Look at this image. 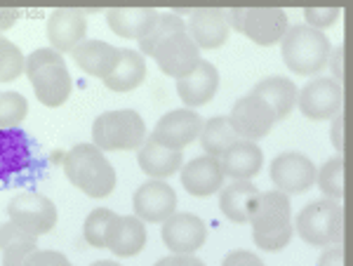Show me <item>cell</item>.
<instances>
[{
  "mask_svg": "<svg viewBox=\"0 0 353 266\" xmlns=\"http://www.w3.org/2000/svg\"><path fill=\"white\" fill-rule=\"evenodd\" d=\"M254 245L264 252H281L290 245L294 234L292 226V205L283 191H264L257 194L250 210Z\"/></svg>",
  "mask_w": 353,
  "mask_h": 266,
  "instance_id": "6da1fadb",
  "label": "cell"
},
{
  "mask_svg": "<svg viewBox=\"0 0 353 266\" xmlns=\"http://www.w3.org/2000/svg\"><path fill=\"white\" fill-rule=\"evenodd\" d=\"M24 73L31 81L38 101L48 109H57L71 97L73 78L66 69L64 57L54 48H43L28 54L24 61Z\"/></svg>",
  "mask_w": 353,
  "mask_h": 266,
  "instance_id": "7a4b0ae2",
  "label": "cell"
},
{
  "mask_svg": "<svg viewBox=\"0 0 353 266\" xmlns=\"http://www.w3.org/2000/svg\"><path fill=\"white\" fill-rule=\"evenodd\" d=\"M68 182L90 198H106L116 191V170L94 144H78L64 156Z\"/></svg>",
  "mask_w": 353,
  "mask_h": 266,
  "instance_id": "3957f363",
  "label": "cell"
},
{
  "mask_svg": "<svg viewBox=\"0 0 353 266\" xmlns=\"http://www.w3.org/2000/svg\"><path fill=\"white\" fill-rule=\"evenodd\" d=\"M330 50V38L309 24L288 26L281 38L283 61L297 76H318L327 66Z\"/></svg>",
  "mask_w": 353,
  "mask_h": 266,
  "instance_id": "277c9868",
  "label": "cell"
},
{
  "mask_svg": "<svg viewBox=\"0 0 353 266\" xmlns=\"http://www.w3.org/2000/svg\"><path fill=\"white\" fill-rule=\"evenodd\" d=\"M299 238L313 247H327L341 243L344 236V207L341 201H313L294 219Z\"/></svg>",
  "mask_w": 353,
  "mask_h": 266,
  "instance_id": "5b68a950",
  "label": "cell"
},
{
  "mask_svg": "<svg viewBox=\"0 0 353 266\" xmlns=\"http://www.w3.org/2000/svg\"><path fill=\"white\" fill-rule=\"evenodd\" d=\"M146 139V123L132 109L106 111L92 123V144L101 151H134Z\"/></svg>",
  "mask_w": 353,
  "mask_h": 266,
  "instance_id": "8992f818",
  "label": "cell"
},
{
  "mask_svg": "<svg viewBox=\"0 0 353 266\" xmlns=\"http://www.w3.org/2000/svg\"><path fill=\"white\" fill-rule=\"evenodd\" d=\"M229 24L254 45L271 48L281 43L290 21L283 8H233L229 12Z\"/></svg>",
  "mask_w": 353,
  "mask_h": 266,
  "instance_id": "52a82bcc",
  "label": "cell"
},
{
  "mask_svg": "<svg viewBox=\"0 0 353 266\" xmlns=\"http://www.w3.org/2000/svg\"><path fill=\"white\" fill-rule=\"evenodd\" d=\"M8 214L10 222H14L19 229H24L26 234L41 236L50 234L57 224V205L50 198H45L36 191H24V194H17L12 201L8 203Z\"/></svg>",
  "mask_w": 353,
  "mask_h": 266,
  "instance_id": "ba28073f",
  "label": "cell"
},
{
  "mask_svg": "<svg viewBox=\"0 0 353 266\" xmlns=\"http://www.w3.org/2000/svg\"><path fill=\"white\" fill-rule=\"evenodd\" d=\"M344 104V90L334 78H311L301 90H297V106L301 116L309 121L323 123L337 116Z\"/></svg>",
  "mask_w": 353,
  "mask_h": 266,
  "instance_id": "9c48e42d",
  "label": "cell"
},
{
  "mask_svg": "<svg viewBox=\"0 0 353 266\" xmlns=\"http://www.w3.org/2000/svg\"><path fill=\"white\" fill-rule=\"evenodd\" d=\"M229 123L241 139L259 141V139L269 137V132L278 121L271 106L266 104L259 94L250 92L233 104V109L229 113Z\"/></svg>",
  "mask_w": 353,
  "mask_h": 266,
  "instance_id": "30bf717a",
  "label": "cell"
},
{
  "mask_svg": "<svg viewBox=\"0 0 353 266\" xmlns=\"http://www.w3.org/2000/svg\"><path fill=\"white\" fill-rule=\"evenodd\" d=\"M151 57L156 59L158 69L170 78H181L191 73L201 61V48L191 41V36L184 31H174L168 38L153 48Z\"/></svg>",
  "mask_w": 353,
  "mask_h": 266,
  "instance_id": "8fae6325",
  "label": "cell"
},
{
  "mask_svg": "<svg viewBox=\"0 0 353 266\" xmlns=\"http://www.w3.org/2000/svg\"><path fill=\"white\" fill-rule=\"evenodd\" d=\"M271 182L276 184L278 191L288 196L306 194L316 184V165L297 151H288L273 158L271 163Z\"/></svg>",
  "mask_w": 353,
  "mask_h": 266,
  "instance_id": "7c38bea8",
  "label": "cell"
},
{
  "mask_svg": "<svg viewBox=\"0 0 353 266\" xmlns=\"http://www.w3.org/2000/svg\"><path fill=\"white\" fill-rule=\"evenodd\" d=\"M203 118L198 116L193 109H174L165 113L161 121L156 123L151 132V139H156L158 144L170 146V149H186L189 144L198 139L203 130Z\"/></svg>",
  "mask_w": 353,
  "mask_h": 266,
  "instance_id": "4fadbf2b",
  "label": "cell"
},
{
  "mask_svg": "<svg viewBox=\"0 0 353 266\" xmlns=\"http://www.w3.org/2000/svg\"><path fill=\"white\" fill-rule=\"evenodd\" d=\"M161 236L170 252H198L208 241V226L191 212H172L163 222Z\"/></svg>",
  "mask_w": 353,
  "mask_h": 266,
  "instance_id": "5bb4252c",
  "label": "cell"
},
{
  "mask_svg": "<svg viewBox=\"0 0 353 266\" xmlns=\"http://www.w3.org/2000/svg\"><path fill=\"white\" fill-rule=\"evenodd\" d=\"M186 33L201 50H217L229 41V12L214 8L193 10L186 21Z\"/></svg>",
  "mask_w": 353,
  "mask_h": 266,
  "instance_id": "9a60e30c",
  "label": "cell"
},
{
  "mask_svg": "<svg viewBox=\"0 0 353 266\" xmlns=\"http://www.w3.org/2000/svg\"><path fill=\"white\" fill-rule=\"evenodd\" d=\"M134 214L144 222L163 224L176 210V194L163 179H151L134 191Z\"/></svg>",
  "mask_w": 353,
  "mask_h": 266,
  "instance_id": "2e32d148",
  "label": "cell"
},
{
  "mask_svg": "<svg viewBox=\"0 0 353 266\" xmlns=\"http://www.w3.org/2000/svg\"><path fill=\"white\" fill-rule=\"evenodd\" d=\"M181 170V186L196 198H210L219 194V189L224 186V170H221L219 158L205 154L198 156L193 161L186 163Z\"/></svg>",
  "mask_w": 353,
  "mask_h": 266,
  "instance_id": "e0dca14e",
  "label": "cell"
},
{
  "mask_svg": "<svg viewBox=\"0 0 353 266\" xmlns=\"http://www.w3.org/2000/svg\"><path fill=\"white\" fill-rule=\"evenodd\" d=\"M219 88V71L214 64L201 59L198 66L186 76L176 78V94L184 101L186 109H198L214 99Z\"/></svg>",
  "mask_w": 353,
  "mask_h": 266,
  "instance_id": "ac0fdd59",
  "label": "cell"
},
{
  "mask_svg": "<svg viewBox=\"0 0 353 266\" xmlns=\"http://www.w3.org/2000/svg\"><path fill=\"white\" fill-rule=\"evenodd\" d=\"M88 19L83 10L76 8H57L48 17V41L57 52H73L76 45L85 41Z\"/></svg>",
  "mask_w": 353,
  "mask_h": 266,
  "instance_id": "d6986e66",
  "label": "cell"
},
{
  "mask_svg": "<svg viewBox=\"0 0 353 266\" xmlns=\"http://www.w3.org/2000/svg\"><path fill=\"white\" fill-rule=\"evenodd\" d=\"M146 245V226L144 219L137 214H116L106 231V250L116 257L128 259L137 257Z\"/></svg>",
  "mask_w": 353,
  "mask_h": 266,
  "instance_id": "ffe728a7",
  "label": "cell"
},
{
  "mask_svg": "<svg viewBox=\"0 0 353 266\" xmlns=\"http://www.w3.org/2000/svg\"><path fill=\"white\" fill-rule=\"evenodd\" d=\"M31 165V144L17 127L0 130V186L10 184Z\"/></svg>",
  "mask_w": 353,
  "mask_h": 266,
  "instance_id": "44dd1931",
  "label": "cell"
},
{
  "mask_svg": "<svg viewBox=\"0 0 353 266\" xmlns=\"http://www.w3.org/2000/svg\"><path fill=\"white\" fill-rule=\"evenodd\" d=\"M71 54H73V59H76L78 69L92 78H101V81H104V78L118 66V61H121V50L104 41H81Z\"/></svg>",
  "mask_w": 353,
  "mask_h": 266,
  "instance_id": "7402d4cb",
  "label": "cell"
},
{
  "mask_svg": "<svg viewBox=\"0 0 353 266\" xmlns=\"http://www.w3.org/2000/svg\"><path fill=\"white\" fill-rule=\"evenodd\" d=\"M219 163L226 177L252 179V177H257L261 165H264V154H261L257 141L238 139L221 154Z\"/></svg>",
  "mask_w": 353,
  "mask_h": 266,
  "instance_id": "603a6c76",
  "label": "cell"
},
{
  "mask_svg": "<svg viewBox=\"0 0 353 266\" xmlns=\"http://www.w3.org/2000/svg\"><path fill=\"white\" fill-rule=\"evenodd\" d=\"M158 10L153 8H113L106 12V24L116 36L128 41H141L158 21Z\"/></svg>",
  "mask_w": 353,
  "mask_h": 266,
  "instance_id": "cb8c5ba5",
  "label": "cell"
},
{
  "mask_svg": "<svg viewBox=\"0 0 353 266\" xmlns=\"http://www.w3.org/2000/svg\"><path fill=\"white\" fill-rule=\"evenodd\" d=\"M137 163H139L141 172L149 174L153 179H168L181 167V151L170 149V146L158 144L156 139H144L137 154Z\"/></svg>",
  "mask_w": 353,
  "mask_h": 266,
  "instance_id": "d4e9b609",
  "label": "cell"
},
{
  "mask_svg": "<svg viewBox=\"0 0 353 266\" xmlns=\"http://www.w3.org/2000/svg\"><path fill=\"white\" fill-rule=\"evenodd\" d=\"M257 186L250 179H233V184L221 186L219 189V210L229 222L245 224L250 219L252 210V201L257 196Z\"/></svg>",
  "mask_w": 353,
  "mask_h": 266,
  "instance_id": "484cf974",
  "label": "cell"
},
{
  "mask_svg": "<svg viewBox=\"0 0 353 266\" xmlns=\"http://www.w3.org/2000/svg\"><path fill=\"white\" fill-rule=\"evenodd\" d=\"M252 92L259 94L271 106L273 113H276V121H285L294 106H297V85L290 81V78H281V76L264 78L261 83L254 85Z\"/></svg>",
  "mask_w": 353,
  "mask_h": 266,
  "instance_id": "4316f807",
  "label": "cell"
},
{
  "mask_svg": "<svg viewBox=\"0 0 353 266\" xmlns=\"http://www.w3.org/2000/svg\"><path fill=\"white\" fill-rule=\"evenodd\" d=\"M146 78V59L141 52L134 50H121V61L109 76L104 78V85L113 92H132L139 88Z\"/></svg>",
  "mask_w": 353,
  "mask_h": 266,
  "instance_id": "83f0119b",
  "label": "cell"
},
{
  "mask_svg": "<svg viewBox=\"0 0 353 266\" xmlns=\"http://www.w3.org/2000/svg\"><path fill=\"white\" fill-rule=\"evenodd\" d=\"M0 250L5 266H24L26 257L38 250V238L19 229L14 222L0 224Z\"/></svg>",
  "mask_w": 353,
  "mask_h": 266,
  "instance_id": "f1b7e54d",
  "label": "cell"
},
{
  "mask_svg": "<svg viewBox=\"0 0 353 266\" xmlns=\"http://www.w3.org/2000/svg\"><path fill=\"white\" fill-rule=\"evenodd\" d=\"M198 139H201L205 154L221 158V154L241 137H238L236 130L231 127L229 116H214V118H210L208 123H203V130H201V134H198Z\"/></svg>",
  "mask_w": 353,
  "mask_h": 266,
  "instance_id": "f546056e",
  "label": "cell"
},
{
  "mask_svg": "<svg viewBox=\"0 0 353 266\" xmlns=\"http://www.w3.org/2000/svg\"><path fill=\"white\" fill-rule=\"evenodd\" d=\"M316 184L327 198L341 201L344 198V158L334 156L321 170H316Z\"/></svg>",
  "mask_w": 353,
  "mask_h": 266,
  "instance_id": "4dcf8cb0",
  "label": "cell"
},
{
  "mask_svg": "<svg viewBox=\"0 0 353 266\" xmlns=\"http://www.w3.org/2000/svg\"><path fill=\"white\" fill-rule=\"evenodd\" d=\"M116 212L109 210V207H97L88 214L83 224V236L88 245L97 247V250H104L106 247V231H109V224L113 222Z\"/></svg>",
  "mask_w": 353,
  "mask_h": 266,
  "instance_id": "1f68e13d",
  "label": "cell"
},
{
  "mask_svg": "<svg viewBox=\"0 0 353 266\" xmlns=\"http://www.w3.org/2000/svg\"><path fill=\"white\" fill-rule=\"evenodd\" d=\"M184 28H186V21L181 19L179 14H174V12H161V14H158L156 26H153L151 31H149V36H144L139 41L141 54H151L153 48H156V45L161 43L163 38H168L170 33H174V31H184Z\"/></svg>",
  "mask_w": 353,
  "mask_h": 266,
  "instance_id": "d6a6232c",
  "label": "cell"
},
{
  "mask_svg": "<svg viewBox=\"0 0 353 266\" xmlns=\"http://www.w3.org/2000/svg\"><path fill=\"white\" fill-rule=\"evenodd\" d=\"M24 61L26 57L21 54L19 45L0 33V83H12L24 73Z\"/></svg>",
  "mask_w": 353,
  "mask_h": 266,
  "instance_id": "836d02e7",
  "label": "cell"
},
{
  "mask_svg": "<svg viewBox=\"0 0 353 266\" xmlns=\"http://www.w3.org/2000/svg\"><path fill=\"white\" fill-rule=\"evenodd\" d=\"M28 113V101L21 92H0V130L21 125Z\"/></svg>",
  "mask_w": 353,
  "mask_h": 266,
  "instance_id": "e575fe53",
  "label": "cell"
},
{
  "mask_svg": "<svg viewBox=\"0 0 353 266\" xmlns=\"http://www.w3.org/2000/svg\"><path fill=\"white\" fill-rule=\"evenodd\" d=\"M339 14H341V5H318V8L304 10L306 24L318 28V31H325V28L337 24Z\"/></svg>",
  "mask_w": 353,
  "mask_h": 266,
  "instance_id": "d590c367",
  "label": "cell"
},
{
  "mask_svg": "<svg viewBox=\"0 0 353 266\" xmlns=\"http://www.w3.org/2000/svg\"><path fill=\"white\" fill-rule=\"evenodd\" d=\"M26 266H45V264H68V259L61 252H52V250H33L26 257Z\"/></svg>",
  "mask_w": 353,
  "mask_h": 266,
  "instance_id": "8d00e7d4",
  "label": "cell"
},
{
  "mask_svg": "<svg viewBox=\"0 0 353 266\" xmlns=\"http://www.w3.org/2000/svg\"><path fill=\"white\" fill-rule=\"evenodd\" d=\"M158 266H201V259L193 252H172L158 259Z\"/></svg>",
  "mask_w": 353,
  "mask_h": 266,
  "instance_id": "74e56055",
  "label": "cell"
},
{
  "mask_svg": "<svg viewBox=\"0 0 353 266\" xmlns=\"http://www.w3.org/2000/svg\"><path fill=\"white\" fill-rule=\"evenodd\" d=\"M259 266L261 264V257L254 252H245V250H233L224 257V266Z\"/></svg>",
  "mask_w": 353,
  "mask_h": 266,
  "instance_id": "f35d334b",
  "label": "cell"
},
{
  "mask_svg": "<svg viewBox=\"0 0 353 266\" xmlns=\"http://www.w3.org/2000/svg\"><path fill=\"white\" fill-rule=\"evenodd\" d=\"M330 139H332V146H334V151H337V156H341V151H344V116H341V111L337 116H332Z\"/></svg>",
  "mask_w": 353,
  "mask_h": 266,
  "instance_id": "ab89813d",
  "label": "cell"
},
{
  "mask_svg": "<svg viewBox=\"0 0 353 266\" xmlns=\"http://www.w3.org/2000/svg\"><path fill=\"white\" fill-rule=\"evenodd\" d=\"M327 64L332 66V78L337 83H341V78H344V45L341 43H339V48L330 50Z\"/></svg>",
  "mask_w": 353,
  "mask_h": 266,
  "instance_id": "60d3db41",
  "label": "cell"
},
{
  "mask_svg": "<svg viewBox=\"0 0 353 266\" xmlns=\"http://www.w3.org/2000/svg\"><path fill=\"white\" fill-rule=\"evenodd\" d=\"M344 264V252H341V243L337 245H327L325 252L318 257V266H341Z\"/></svg>",
  "mask_w": 353,
  "mask_h": 266,
  "instance_id": "b9f144b4",
  "label": "cell"
},
{
  "mask_svg": "<svg viewBox=\"0 0 353 266\" xmlns=\"http://www.w3.org/2000/svg\"><path fill=\"white\" fill-rule=\"evenodd\" d=\"M21 12L14 8H0V33L8 31V28H12L17 21H19Z\"/></svg>",
  "mask_w": 353,
  "mask_h": 266,
  "instance_id": "7bdbcfd3",
  "label": "cell"
}]
</instances>
